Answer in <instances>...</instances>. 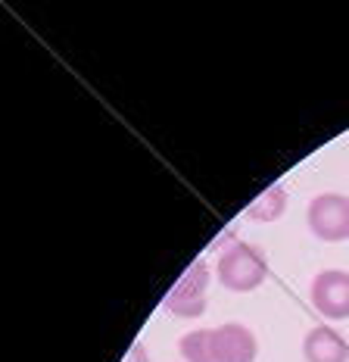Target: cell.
<instances>
[{"label":"cell","instance_id":"cell-1","mask_svg":"<svg viewBox=\"0 0 349 362\" xmlns=\"http://www.w3.org/2000/svg\"><path fill=\"white\" fill-rule=\"evenodd\" d=\"M215 275L227 291L247 293V291H256L265 281L268 262H265V256L256 250L253 244H231L222 256H218Z\"/></svg>","mask_w":349,"mask_h":362},{"label":"cell","instance_id":"cell-2","mask_svg":"<svg viewBox=\"0 0 349 362\" xmlns=\"http://www.w3.org/2000/svg\"><path fill=\"white\" fill-rule=\"evenodd\" d=\"M306 218L315 238L328 240V244L349 240V197L343 194H318L309 203Z\"/></svg>","mask_w":349,"mask_h":362},{"label":"cell","instance_id":"cell-3","mask_svg":"<svg viewBox=\"0 0 349 362\" xmlns=\"http://www.w3.org/2000/svg\"><path fill=\"white\" fill-rule=\"evenodd\" d=\"M206 284H209V269L206 262H194L187 275L169 291L165 297V309L181 319H196L206 313Z\"/></svg>","mask_w":349,"mask_h":362},{"label":"cell","instance_id":"cell-4","mask_svg":"<svg viewBox=\"0 0 349 362\" xmlns=\"http://www.w3.org/2000/svg\"><path fill=\"white\" fill-rule=\"evenodd\" d=\"M312 303L324 319H349V272L328 269L315 275L312 281Z\"/></svg>","mask_w":349,"mask_h":362},{"label":"cell","instance_id":"cell-5","mask_svg":"<svg viewBox=\"0 0 349 362\" xmlns=\"http://www.w3.org/2000/svg\"><path fill=\"white\" fill-rule=\"evenodd\" d=\"M302 356L306 362H349V344L340 331L328 325H318L302 341Z\"/></svg>","mask_w":349,"mask_h":362},{"label":"cell","instance_id":"cell-6","mask_svg":"<svg viewBox=\"0 0 349 362\" xmlns=\"http://www.w3.org/2000/svg\"><path fill=\"white\" fill-rule=\"evenodd\" d=\"M215 341H218V353L225 362H253L259 353L256 334L240 322H227V325L215 328Z\"/></svg>","mask_w":349,"mask_h":362},{"label":"cell","instance_id":"cell-7","mask_svg":"<svg viewBox=\"0 0 349 362\" xmlns=\"http://www.w3.org/2000/svg\"><path fill=\"white\" fill-rule=\"evenodd\" d=\"M181 356L187 362H225L218 353V341H215V328H196L191 334L181 337Z\"/></svg>","mask_w":349,"mask_h":362},{"label":"cell","instance_id":"cell-8","mask_svg":"<svg viewBox=\"0 0 349 362\" xmlns=\"http://www.w3.org/2000/svg\"><path fill=\"white\" fill-rule=\"evenodd\" d=\"M287 209V191L280 185L268 187L259 200H253V206L247 209L249 218H259V222H275V218Z\"/></svg>","mask_w":349,"mask_h":362},{"label":"cell","instance_id":"cell-9","mask_svg":"<svg viewBox=\"0 0 349 362\" xmlns=\"http://www.w3.org/2000/svg\"><path fill=\"white\" fill-rule=\"evenodd\" d=\"M122 362H150V359H147V350H143V344H134Z\"/></svg>","mask_w":349,"mask_h":362}]
</instances>
